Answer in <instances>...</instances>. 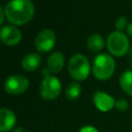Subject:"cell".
Instances as JSON below:
<instances>
[{"mask_svg": "<svg viewBox=\"0 0 132 132\" xmlns=\"http://www.w3.org/2000/svg\"><path fill=\"white\" fill-rule=\"evenodd\" d=\"M93 101L95 106L100 110V111H108L110 110L113 106H116V101L114 99L107 93L102 92V91H97L93 95Z\"/></svg>", "mask_w": 132, "mask_h": 132, "instance_id": "cell-9", "label": "cell"}, {"mask_svg": "<svg viewBox=\"0 0 132 132\" xmlns=\"http://www.w3.org/2000/svg\"><path fill=\"white\" fill-rule=\"evenodd\" d=\"M50 72L51 71L47 69V67L42 68V74L44 78L40 84L39 93L41 97L45 100L56 99L60 95L61 89H62L61 81L59 80V78L54 75H51Z\"/></svg>", "mask_w": 132, "mask_h": 132, "instance_id": "cell-3", "label": "cell"}, {"mask_svg": "<svg viewBox=\"0 0 132 132\" xmlns=\"http://www.w3.org/2000/svg\"><path fill=\"white\" fill-rule=\"evenodd\" d=\"M126 28H127V33H128V35L132 37V23H129Z\"/></svg>", "mask_w": 132, "mask_h": 132, "instance_id": "cell-20", "label": "cell"}, {"mask_svg": "<svg viewBox=\"0 0 132 132\" xmlns=\"http://www.w3.org/2000/svg\"><path fill=\"white\" fill-rule=\"evenodd\" d=\"M29 80L26 76L21 74H12L4 81V90L10 95H19L27 91Z\"/></svg>", "mask_w": 132, "mask_h": 132, "instance_id": "cell-6", "label": "cell"}, {"mask_svg": "<svg viewBox=\"0 0 132 132\" xmlns=\"http://www.w3.org/2000/svg\"><path fill=\"white\" fill-rule=\"evenodd\" d=\"M130 55L132 56V47H131V51H130Z\"/></svg>", "mask_w": 132, "mask_h": 132, "instance_id": "cell-22", "label": "cell"}, {"mask_svg": "<svg viewBox=\"0 0 132 132\" xmlns=\"http://www.w3.org/2000/svg\"><path fill=\"white\" fill-rule=\"evenodd\" d=\"M80 92H81V87L78 82H75V81H72L70 82L67 87H66V90H65V95L66 97L69 99V100H75L79 97L80 95Z\"/></svg>", "mask_w": 132, "mask_h": 132, "instance_id": "cell-15", "label": "cell"}, {"mask_svg": "<svg viewBox=\"0 0 132 132\" xmlns=\"http://www.w3.org/2000/svg\"><path fill=\"white\" fill-rule=\"evenodd\" d=\"M64 63H65L64 55L61 52H54L47 58V63H46L47 65L46 66L51 72L57 73V72L62 70V68L64 67Z\"/></svg>", "mask_w": 132, "mask_h": 132, "instance_id": "cell-11", "label": "cell"}, {"mask_svg": "<svg viewBox=\"0 0 132 132\" xmlns=\"http://www.w3.org/2000/svg\"><path fill=\"white\" fill-rule=\"evenodd\" d=\"M120 86L124 92L132 96V70H126L121 74Z\"/></svg>", "mask_w": 132, "mask_h": 132, "instance_id": "cell-14", "label": "cell"}, {"mask_svg": "<svg viewBox=\"0 0 132 132\" xmlns=\"http://www.w3.org/2000/svg\"><path fill=\"white\" fill-rule=\"evenodd\" d=\"M56 42V34L51 29H43L39 31L35 37V46L41 53L50 52Z\"/></svg>", "mask_w": 132, "mask_h": 132, "instance_id": "cell-7", "label": "cell"}, {"mask_svg": "<svg viewBox=\"0 0 132 132\" xmlns=\"http://www.w3.org/2000/svg\"><path fill=\"white\" fill-rule=\"evenodd\" d=\"M34 4L31 0H9L5 6V16L12 25L27 24L34 15Z\"/></svg>", "mask_w": 132, "mask_h": 132, "instance_id": "cell-1", "label": "cell"}, {"mask_svg": "<svg viewBox=\"0 0 132 132\" xmlns=\"http://www.w3.org/2000/svg\"><path fill=\"white\" fill-rule=\"evenodd\" d=\"M116 28L118 29V31H121V30H123L125 27H127L128 26V22H127V18L125 16V15H121V16H119L118 19H117V21H116Z\"/></svg>", "mask_w": 132, "mask_h": 132, "instance_id": "cell-16", "label": "cell"}, {"mask_svg": "<svg viewBox=\"0 0 132 132\" xmlns=\"http://www.w3.org/2000/svg\"><path fill=\"white\" fill-rule=\"evenodd\" d=\"M79 132H99L94 126H84L80 128Z\"/></svg>", "mask_w": 132, "mask_h": 132, "instance_id": "cell-18", "label": "cell"}, {"mask_svg": "<svg viewBox=\"0 0 132 132\" xmlns=\"http://www.w3.org/2000/svg\"><path fill=\"white\" fill-rule=\"evenodd\" d=\"M131 125H132V122H131Z\"/></svg>", "mask_w": 132, "mask_h": 132, "instance_id": "cell-24", "label": "cell"}, {"mask_svg": "<svg viewBox=\"0 0 132 132\" xmlns=\"http://www.w3.org/2000/svg\"><path fill=\"white\" fill-rule=\"evenodd\" d=\"M13 132H27V130L25 128H23V127H18V128H15L13 130Z\"/></svg>", "mask_w": 132, "mask_h": 132, "instance_id": "cell-21", "label": "cell"}, {"mask_svg": "<svg viewBox=\"0 0 132 132\" xmlns=\"http://www.w3.org/2000/svg\"><path fill=\"white\" fill-rule=\"evenodd\" d=\"M15 124V114L12 110L6 107L0 109V131L7 132Z\"/></svg>", "mask_w": 132, "mask_h": 132, "instance_id": "cell-10", "label": "cell"}, {"mask_svg": "<svg viewBox=\"0 0 132 132\" xmlns=\"http://www.w3.org/2000/svg\"><path fill=\"white\" fill-rule=\"evenodd\" d=\"M106 45L111 55L116 57H122L129 50V40L122 31L117 30L108 35Z\"/></svg>", "mask_w": 132, "mask_h": 132, "instance_id": "cell-5", "label": "cell"}, {"mask_svg": "<svg viewBox=\"0 0 132 132\" xmlns=\"http://www.w3.org/2000/svg\"><path fill=\"white\" fill-rule=\"evenodd\" d=\"M0 38L4 44L14 45L21 41V31L13 25H5L0 30Z\"/></svg>", "mask_w": 132, "mask_h": 132, "instance_id": "cell-8", "label": "cell"}, {"mask_svg": "<svg viewBox=\"0 0 132 132\" xmlns=\"http://www.w3.org/2000/svg\"><path fill=\"white\" fill-rule=\"evenodd\" d=\"M4 18H5V11H4V7H0V24L2 25L4 22Z\"/></svg>", "mask_w": 132, "mask_h": 132, "instance_id": "cell-19", "label": "cell"}, {"mask_svg": "<svg viewBox=\"0 0 132 132\" xmlns=\"http://www.w3.org/2000/svg\"><path fill=\"white\" fill-rule=\"evenodd\" d=\"M87 45H88V48L92 52H100L104 47V40L101 35L94 33L88 37Z\"/></svg>", "mask_w": 132, "mask_h": 132, "instance_id": "cell-13", "label": "cell"}, {"mask_svg": "<svg viewBox=\"0 0 132 132\" xmlns=\"http://www.w3.org/2000/svg\"><path fill=\"white\" fill-rule=\"evenodd\" d=\"M116 68L113 58L108 54H99L93 61L92 71L97 79L105 80L109 78Z\"/></svg>", "mask_w": 132, "mask_h": 132, "instance_id": "cell-2", "label": "cell"}, {"mask_svg": "<svg viewBox=\"0 0 132 132\" xmlns=\"http://www.w3.org/2000/svg\"><path fill=\"white\" fill-rule=\"evenodd\" d=\"M41 63V58L36 53H30L26 55L22 59V67L26 71H34L36 70Z\"/></svg>", "mask_w": 132, "mask_h": 132, "instance_id": "cell-12", "label": "cell"}, {"mask_svg": "<svg viewBox=\"0 0 132 132\" xmlns=\"http://www.w3.org/2000/svg\"><path fill=\"white\" fill-rule=\"evenodd\" d=\"M116 107L121 111H126L129 107V104L125 99H119L116 101Z\"/></svg>", "mask_w": 132, "mask_h": 132, "instance_id": "cell-17", "label": "cell"}, {"mask_svg": "<svg viewBox=\"0 0 132 132\" xmlns=\"http://www.w3.org/2000/svg\"><path fill=\"white\" fill-rule=\"evenodd\" d=\"M131 66H132V60H131Z\"/></svg>", "mask_w": 132, "mask_h": 132, "instance_id": "cell-23", "label": "cell"}, {"mask_svg": "<svg viewBox=\"0 0 132 132\" xmlns=\"http://www.w3.org/2000/svg\"><path fill=\"white\" fill-rule=\"evenodd\" d=\"M68 71L72 78L84 80L90 73V62L88 58L81 54L73 55L68 62Z\"/></svg>", "mask_w": 132, "mask_h": 132, "instance_id": "cell-4", "label": "cell"}]
</instances>
